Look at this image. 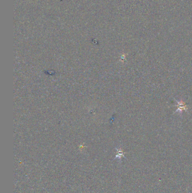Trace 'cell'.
<instances>
[{
  "label": "cell",
  "mask_w": 192,
  "mask_h": 193,
  "mask_svg": "<svg viewBox=\"0 0 192 193\" xmlns=\"http://www.w3.org/2000/svg\"><path fill=\"white\" fill-rule=\"evenodd\" d=\"M176 102L178 104L176 105V106L178 107V109L176 110V112L181 114L183 110H185V111L188 110V107L183 101H177L176 100Z\"/></svg>",
  "instance_id": "obj_1"
}]
</instances>
